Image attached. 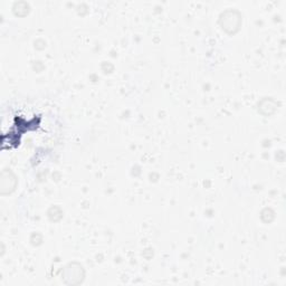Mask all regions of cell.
<instances>
[{
    "mask_svg": "<svg viewBox=\"0 0 286 286\" xmlns=\"http://www.w3.org/2000/svg\"><path fill=\"white\" fill-rule=\"evenodd\" d=\"M63 277L67 284H80L84 279V270L79 264H70L64 270Z\"/></svg>",
    "mask_w": 286,
    "mask_h": 286,
    "instance_id": "obj_1",
    "label": "cell"
},
{
    "mask_svg": "<svg viewBox=\"0 0 286 286\" xmlns=\"http://www.w3.org/2000/svg\"><path fill=\"white\" fill-rule=\"evenodd\" d=\"M15 187H16V177L12 171L4 170L2 174V192L7 194V192L14 190Z\"/></svg>",
    "mask_w": 286,
    "mask_h": 286,
    "instance_id": "obj_2",
    "label": "cell"
}]
</instances>
